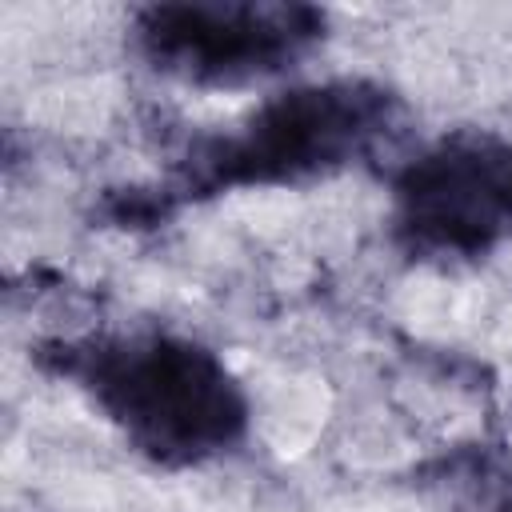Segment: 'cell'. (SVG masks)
<instances>
[{"label": "cell", "instance_id": "obj_1", "mask_svg": "<svg viewBox=\"0 0 512 512\" xmlns=\"http://www.w3.org/2000/svg\"><path fill=\"white\" fill-rule=\"evenodd\" d=\"M104 404L156 448L200 452L224 444L240 424V404L216 360L188 344L120 348L96 376Z\"/></svg>", "mask_w": 512, "mask_h": 512}, {"label": "cell", "instance_id": "obj_2", "mask_svg": "<svg viewBox=\"0 0 512 512\" xmlns=\"http://www.w3.org/2000/svg\"><path fill=\"white\" fill-rule=\"evenodd\" d=\"M416 220L440 236H484L512 220V152L472 148L420 168L412 188Z\"/></svg>", "mask_w": 512, "mask_h": 512}, {"label": "cell", "instance_id": "obj_3", "mask_svg": "<svg viewBox=\"0 0 512 512\" xmlns=\"http://www.w3.org/2000/svg\"><path fill=\"white\" fill-rule=\"evenodd\" d=\"M152 36L164 56L196 72H236L276 56L300 32H292V12L272 8H176L156 16Z\"/></svg>", "mask_w": 512, "mask_h": 512}]
</instances>
